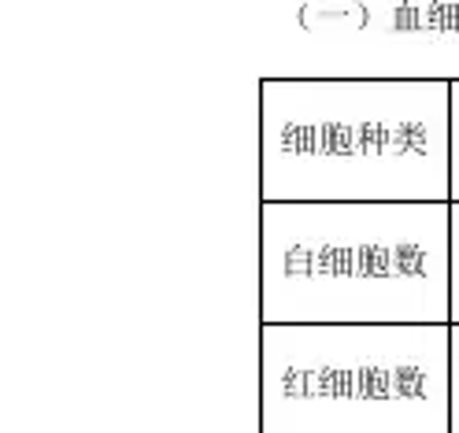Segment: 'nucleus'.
Returning <instances> with one entry per match:
<instances>
[{
    "instance_id": "nucleus-1",
    "label": "nucleus",
    "mask_w": 459,
    "mask_h": 433,
    "mask_svg": "<svg viewBox=\"0 0 459 433\" xmlns=\"http://www.w3.org/2000/svg\"><path fill=\"white\" fill-rule=\"evenodd\" d=\"M260 433H452V323H264Z\"/></svg>"
},
{
    "instance_id": "nucleus-2",
    "label": "nucleus",
    "mask_w": 459,
    "mask_h": 433,
    "mask_svg": "<svg viewBox=\"0 0 459 433\" xmlns=\"http://www.w3.org/2000/svg\"><path fill=\"white\" fill-rule=\"evenodd\" d=\"M264 323H452L445 229L367 234L271 226L264 248Z\"/></svg>"
},
{
    "instance_id": "nucleus-3",
    "label": "nucleus",
    "mask_w": 459,
    "mask_h": 433,
    "mask_svg": "<svg viewBox=\"0 0 459 433\" xmlns=\"http://www.w3.org/2000/svg\"><path fill=\"white\" fill-rule=\"evenodd\" d=\"M452 433H459V323H452Z\"/></svg>"
}]
</instances>
